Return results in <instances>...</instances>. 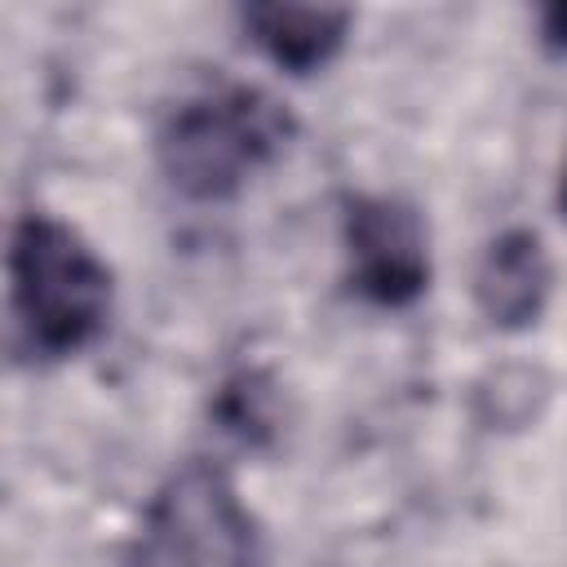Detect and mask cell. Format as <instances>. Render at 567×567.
Instances as JSON below:
<instances>
[{"label": "cell", "mask_w": 567, "mask_h": 567, "mask_svg": "<svg viewBox=\"0 0 567 567\" xmlns=\"http://www.w3.org/2000/svg\"><path fill=\"white\" fill-rule=\"evenodd\" d=\"M292 142V115L252 84H213L168 111L155 155L190 199H230Z\"/></svg>", "instance_id": "2"}, {"label": "cell", "mask_w": 567, "mask_h": 567, "mask_svg": "<svg viewBox=\"0 0 567 567\" xmlns=\"http://www.w3.org/2000/svg\"><path fill=\"white\" fill-rule=\"evenodd\" d=\"M478 310L496 328H527L549 297V257L532 230H505L487 244L474 275Z\"/></svg>", "instance_id": "5"}, {"label": "cell", "mask_w": 567, "mask_h": 567, "mask_svg": "<svg viewBox=\"0 0 567 567\" xmlns=\"http://www.w3.org/2000/svg\"><path fill=\"white\" fill-rule=\"evenodd\" d=\"M563 208H567V173H563Z\"/></svg>", "instance_id": "8"}, {"label": "cell", "mask_w": 567, "mask_h": 567, "mask_svg": "<svg viewBox=\"0 0 567 567\" xmlns=\"http://www.w3.org/2000/svg\"><path fill=\"white\" fill-rule=\"evenodd\" d=\"M111 310V270L62 221L22 217L9 244V328L22 359L84 350Z\"/></svg>", "instance_id": "1"}, {"label": "cell", "mask_w": 567, "mask_h": 567, "mask_svg": "<svg viewBox=\"0 0 567 567\" xmlns=\"http://www.w3.org/2000/svg\"><path fill=\"white\" fill-rule=\"evenodd\" d=\"M244 27L270 62L292 75H306L341 49L350 13L323 4H252L244 9Z\"/></svg>", "instance_id": "6"}, {"label": "cell", "mask_w": 567, "mask_h": 567, "mask_svg": "<svg viewBox=\"0 0 567 567\" xmlns=\"http://www.w3.org/2000/svg\"><path fill=\"white\" fill-rule=\"evenodd\" d=\"M545 40L554 49H567V4H558V9L545 13Z\"/></svg>", "instance_id": "7"}, {"label": "cell", "mask_w": 567, "mask_h": 567, "mask_svg": "<svg viewBox=\"0 0 567 567\" xmlns=\"http://www.w3.org/2000/svg\"><path fill=\"white\" fill-rule=\"evenodd\" d=\"M128 567H261V532L226 470L182 465L146 505Z\"/></svg>", "instance_id": "3"}, {"label": "cell", "mask_w": 567, "mask_h": 567, "mask_svg": "<svg viewBox=\"0 0 567 567\" xmlns=\"http://www.w3.org/2000/svg\"><path fill=\"white\" fill-rule=\"evenodd\" d=\"M350 284L377 306H408L430 279L425 226L412 204L390 195H363L346 208Z\"/></svg>", "instance_id": "4"}]
</instances>
